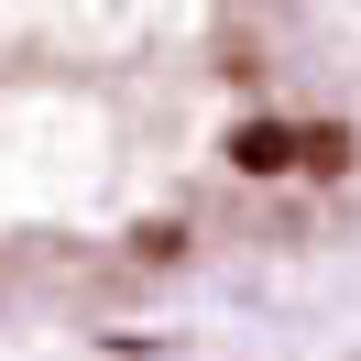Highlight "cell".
I'll list each match as a JSON object with an SVG mask.
<instances>
[{
    "label": "cell",
    "mask_w": 361,
    "mask_h": 361,
    "mask_svg": "<svg viewBox=\"0 0 361 361\" xmlns=\"http://www.w3.org/2000/svg\"><path fill=\"white\" fill-rule=\"evenodd\" d=\"M350 154L295 0H0V295L274 241Z\"/></svg>",
    "instance_id": "1"
}]
</instances>
